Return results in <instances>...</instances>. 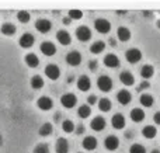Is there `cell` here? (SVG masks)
<instances>
[{
  "label": "cell",
  "instance_id": "cell-1",
  "mask_svg": "<svg viewBox=\"0 0 160 153\" xmlns=\"http://www.w3.org/2000/svg\"><path fill=\"white\" fill-rule=\"evenodd\" d=\"M94 27H96V30L98 31L100 34H107V32H110V30H111L110 21L105 18H97L96 21H94Z\"/></svg>",
  "mask_w": 160,
  "mask_h": 153
},
{
  "label": "cell",
  "instance_id": "cell-2",
  "mask_svg": "<svg viewBox=\"0 0 160 153\" xmlns=\"http://www.w3.org/2000/svg\"><path fill=\"white\" fill-rule=\"evenodd\" d=\"M97 86H98V89L101 90V91H111V89H112V80H111L108 76H101V77H98V80H97Z\"/></svg>",
  "mask_w": 160,
  "mask_h": 153
},
{
  "label": "cell",
  "instance_id": "cell-3",
  "mask_svg": "<svg viewBox=\"0 0 160 153\" xmlns=\"http://www.w3.org/2000/svg\"><path fill=\"white\" fill-rule=\"evenodd\" d=\"M76 103H78V98H76L75 94L68 93V94H63L61 97V104L65 108H73V107L76 106Z\"/></svg>",
  "mask_w": 160,
  "mask_h": 153
},
{
  "label": "cell",
  "instance_id": "cell-4",
  "mask_svg": "<svg viewBox=\"0 0 160 153\" xmlns=\"http://www.w3.org/2000/svg\"><path fill=\"white\" fill-rule=\"evenodd\" d=\"M76 37H78V39H79V41H82V42L88 41V39L91 38L90 28L86 27V25H82V27H79L78 30H76Z\"/></svg>",
  "mask_w": 160,
  "mask_h": 153
},
{
  "label": "cell",
  "instance_id": "cell-5",
  "mask_svg": "<svg viewBox=\"0 0 160 153\" xmlns=\"http://www.w3.org/2000/svg\"><path fill=\"white\" fill-rule=\"evenodd\" d=\"M125 56H127V61L129 63H136V62H139L142 59V52L139 49H136V48H132V49L127 51Z\"/></svg>",
  "mask_w": 160,
  "mask_h": 153
},
{
  "label": "cell",
  "instance_id": "cell-6",
  "mask_svg": "<svg viewBox=\"0 0 160 153\" xmlns=\"http://www.w3.org/2000/svg\"><path fill=\"white\" fill-rule=\"evenodd\" d=\"M45 75H47L51 80H58L59 75H61V70H59V67L56 66V65H48V66L45 67Z\"/></svg>",
  "mask_w": 160,
  "mask_h": 153
},
{
  "label": "cell",
  "instance_id": "cell-7",
  "mask_svg": "<svg viewBox=\"0 0 160 153\" xmlns=\"http://www.w3.org/2000/svg\"><path fill=\"white\" fill-rule=\"evenodd\" d=\"M66 62L70 65V66H78L82 62V55L78 52V51H72L66 55Z\"/></svg>",
  "mask_w": 160,
  "mask_h": 153
},
{
  "label": "cell",
  "instance_id": "cell-8",
  "mask_svg": "<svg viewBox=\"0 0 160 153\" xmlns=\"http://www.w3.org/2000/svg\"><path fill=\"white\" fill-rule=\"evenodd\" d=\"M41 52L44 53V55H47V56L55 55V53H56V47H55V44H52L51 41L42 42V45H41Z\"/></svg>",
  "mask_w": 160,
  "mask_h": 153
},
{
  "label": "cell",
  "instance_id": "cell-9",
  "mask_svg": "<svg viewBox=\"0 0 160 153\" xmlns=\"http://www.w3.org/2000/svg\"><path fill=\"white\" fill-rule=\"evenodd\" d=\"M34 41H35V38H34L32 34L27 32L24 34V35H21V38H20V47L21 48H31L34 45Z\"/></svg>",
  "mask_w": 160,
  "mask_h": 153
},
{
  "label": "cell",
  "instance_id": "cell-10",
  "mask_svg": "<svg viewBox=\"0 0 160 153\" xmlns=\"http://www.w3.org/2000/svg\"><path fill=\"white\" fill-rule=\"evenodd\" d=\"M51 27H52V24H51L49 20L41 18V20H38V21L35 22V28L39 31V32H42V34H47L48 31L51 30Z\"/></svg>",
  "mask_w": 160,
  "mask_h": 153
},
{
  "label": "cell",
  "instance_id": "cell-11",
  "mask_svg": "<svg viewBox=\"0 0 160 153\" xmlns=\"http://www.w3.org/2000/svg\"><path fill=\"white\" fill-rule=\"evenodd\" d=\"M104 146L107 151H115L119 146V141L117 136H107L104 139Z\"/></svg>",
  "mask_w": 160,
  "mask_h": 153
},
{
  "label": "cell",
  "instance_id": "cell-12",
  "mask_svg": "<svg viewBox=\"0 0 160 153\" xmlns=\"http://www.w3.org/2000/svg\"><path fill=\"white\" fill-rule=\"evenodd\" d=\"M37 106H38L41 110H44V111H48V110H51L53 107V101L51 100L49 97L44 96V97H41L38 101H37Z\"/></svg>",
  "mask_w": 160,
  "mask_h": 153
},
{
  "label": "cell",
  "instance_id": "cell-13",
  "mask_svg": "<svg viewBox=\"0 0 160 153\" xmlns=\"http://www.w3.org/2000/svg\"><path fill=\"white\" fill-rule=\"evenodd\" d=\"M119 80H121V83L125 84V86H132V84L135 83V77H133V75L131 72H127V70L119 75Z\"/></svg>",
  "mask_w": 160,
  "mask_h": 153
},
{
  "label": "cell",
  "instance_id": "cell-14",
  "mask_svg": "<svg viewBox=\"0 0 160 153\" xmlns=\"http://www.w3.org/2000/svg\"><path fill=\"white\" fill-rule=\"evenodd\" d=\"M90 87H91L90 79H88L87 76H84V75L80 76L79 80H78V89L82 90V91H87V90H90Z\"/></svg>",
  "mask_w": 160,
  "mask_h": 153
},
{
  "label": "cell",
  "instance_id": "cell-15",
  "mask_svg": "<svg viewBox=\"0 0 160 153\" xmlns=\"http://www.w3.org/2000/svg\"><path fill=\"white\" fill-rule=\"evenodd\" d=\"M82 146L86 151H94L97 148V139L93 136H86L82 142Z\"/></svg>",
  "mask_w": 160,
  "mask_h": 153
},
{
  "label": "cell",
  "instance_id": "cell-16",
  "mask_svg": "<svg viewBox=\"0 0 160 153\" xmlns=\"http://www.w3.org/2000/svg\"><path fill=\"white\" fill-rule=\"evenodd\" d=\"M117 98H118V101L122 104V106H127V104L131 103L132 96H131V93L128 91V90H121V91L117 94Z\"/></svg>",
  "mask_w": 160,
  "mask_h": 153
},
{
  "label": "cell",
  "instance_id": "cell-17",
  "mask_svg": "<svg viewBox=\"0 0 160 153\" xmlns=\"http://www.w3.org/2000/svg\"><path fill=\"white\" fill-rule=\"evenodd\" d=\"M111 122H112V126L115 129H122L125 126V117L122 114H115L111 120Z\"/></svg>",
  "mask_w": 160,
  "mask_h": 153
},
{
  "label": "cell",
  "instance_id": "cell-18",
  "mask_svg": "<svg viewBox=\"0 0 160 153\" xmlns=\"http://www.w3.org/2000/svg\"><path fill=\"white\" fill-rule=\"evenodd\" d=\"M104 65L108 67H117V66H119V59L114 53H108L104 58Z\"/></svg>",
  "mask_w": 160,
  "mask_h": 153
},
{
  "label": "cell",
  "instance_id": "cell-19",
  "mask_svg": "<svg viewBox=\"0 0 160 153\" xmlns=\"http://www.w3.org/2000/svg\"><path fill=\"white\" fill-rule=\"evenodd\" d=\"M56 39H58L62 45H69L70 44V39H72V38H70V35H69V32H68V31L59 30L58 34H56Z\"/></svg>",
  "mask_w": 160,
  "mask_h": 153
},
{
  "label": "cell",
  "instance_id": "cell-20",
  "mask_svg": "<svg viewBox=\"0 0 160 153\" xmlns=\"http://www.w3.org/2000/svg\"><path fill=\"white\" fill-rule=\"evenodd\" d=\"M69 152V145L65 138H59L56 141V153H68Z\"/></svg>",
  "mask_w": 160,
  "mask_h": 153
},
{
  "label": "cell",
  "instance_id": "cell-21",
  "mask_svg": "<svg viewBox=\"0 0 160 153\" xmlns=\"http://www.w3.org/2000/svg\"><path fill=\"white\" fill-rule=\"evenodd\" d=\"M131 120L133 122H141V121L145 120V111L141 108H133L131 111Z\"/></svg>",
  "mask_w": 160,
  "mask_h": 153
},
{
  "label": "cell",
  "instance_id": "cell-22",
  "mask_svg": "<svg viewBox=\"0 0 160 153\" xmlns=\"http://www.w3.org/2000/svg\"><path fill=\"white\" fill-rule=\"evenodd\" d=\"M105 128V120L102 117H96L91 121V129L94 131H102Z\"/></svg>",
  "mask_w": 160,
  "mask_h": 153
},
{
  "label": "cell",
  "instance_id": "cell-23",
  "mask_svg": "<svg viewBox=\"0 0 160 153\" xmlns=\"http://www.w3.org/2000/svg\"><path fill=\"white\" fill-rule=\"evenodd\" d=\"M142 134H143V136L146 138V139H153V138L156 136V134H158V129L152 125H146L142 129Z\"/></svg>",
  "mask_w": 160,
  "mask_h": 153
},
{
  "label": "cell",
  "instance_id": "cell-24",
  "mask_svg": "<svg viewBox=\"0 0 160 153\" xmlns=\"http://www.w3.org/2000/svg\"><path fill=\"white\" fill-rule=\"evenodd\" d=\"M117 35H118L119 41L125 42V41H128V39L131 38V31L128 30V28H125V27H119L118 31H117Z\"/></svg>",
  "mask_w": 160,
  "mask_h": 153
},
{
  "label": "cell",
  "instance_id": "cell-25",
  "mask_svg": "<svg viewBox=\"0 0 160 153\" xmlns=\"http://www.w3.org/2000/svg\"><path fill=\"white\" fill-rule=\"evenodd\" d=\"M25 63L30 67H37L39 63V59L35 53H28V55H25Z\"/></svg>",
  "mask_w": 160,
  "mask_h": 153
},
{
  "label": "cell",
  "instance_id": "cell-26",
  "mask_svg": "<svg viewBox=\"0 0 160 153\" xmlns=\"http://www.w3.org/2000/svg\"><path fill=\"white\" fill-rule=\"evenodd\" d=\"M141 75L143 79H150L155 75V69H153V66H150V65H145L141 69Z\"/></svg>",
  "mask_w": 160,
  "mask_h": 153
},
{
  "label": "cell",
  "instance_id": "cell-27",
  "mask_svg": "<svg viewBox=\"0 0 160 153\" xmlns=\"http://www.w3.org/2000/svg\"><path fill=\"white\" fill-rule=\"evenodd\" d=\"M42 86H44V79L39 75H35L31 79V87H32V89L39 90V89H42Z\"/></svg>",
  "mask_w": 160,
  "mask_h": 153
},
{
  "label": "cell",
  "instance_id": "cell-28",
  "mask_svg": "<svg viewBox=\"0 0 160 153\" xmlns=\"http://www.w3.org/2000/svg\"><path fill=\"white\" fill-rule=\"evenodd\" d=\"M2 32L7 37H11L16 34V27L13 24H10V22H6V24L2 25Z\"/></svg>",
  "mask_w": 160,
  "mask_h": 153
},
{
  "label": "cell",
  "instance_id": "cell-29",
  "mask_svg": "<svg viewBox=\"0 0 160 153\" xmlns=\"http://www.w3.org/2000/svg\"><path fill=\"white\" fill-rule=\"evenodd\" d=\"M52 131H53L52 125H51L49 122H45L44 125L39 128V135H41V136H49V135L52 134Z\"/></svg>",
  "mask_w": 160,
  "mask_h": 153
},
{
  "label": "cell",
  "instance_id": "cell-30",
  "mask_svg": "<svg viewBox=\"0 0 160 153\" xmlns=\"http://www.w3.org/2000/svg\"><path fill=\"white\" fill-rule=\"evenodd\" d=\"M153 103H155V98L150 94H142L141 96V104L143 107H152Z\"/></svg>",
  "mask_w": 160,
  "mask_h": 153
},
{
  "label": "cell",
  "instance_id": "cell-31",
  "mask_svg": "<svg viewBox=\"0 0 160 153\" xmlns=\"http://www.w3.org/2000/svg\"><path fill=\"white\" fill-rule=\"evenodd\" d=\"M111 107H112V104H111V101L108 100V98H101V100L98 101V108L101 110V111H104V112L110 111Z\"/></svg>",
  "mask_w": 160,
  "mask_h": 153
},
{
  "label": "cell",
  "instance_id": "cell-32",
  "mask_svg": "<svg viewBox=\"0 0 160 153\" xmlns=\"http://www.w3.org/2000/svg\"><path fill=\"white\" fill-rule=\"evenodd\" d=\"M104 48H105V44L102 41H97V42H94L93 45H91V48H90V51L93 53H100V52H102L104 51Z\"/></svg>",
  "mask_w": 160,
  "mask_h": 153
},
{
  "label": "cell",
  "instance_id": "cell-33",
  "mask_svg": "<svg viewBox=\"0 0 160 153\" xmlns=\"http://www.w3.org/2000/svg\"><path fill=\"white\" fill-rule=\"evenodd\" d=\"M78 114H79L80 118H87V117H90L91 110H90V107H88V106H82V107L79 108Z\"/></svg>",
  "mask_w": 160,
  "mask_h": 153
},
{
  "label": "cell",
  "instance_id": "cell-34",
  "mask_svg": "<svg viewBox=\"0 0 160 153\" xmlns=\"http://www.w3.org/2000/svg\"><path fill=\"white\" fill-rule=\"evenodd\" d=\"M17 18H18L20 22H22V24H27L28 21H30V13L28 11H18V14H17Z\"/></svg>",
  "mask_w": 160,
  "mask_h": 153
},
{
  "label": "cell",
  "instance_id": "cell-35",
  "mask_svg": "<svg viewBox=\"0 0 160 153\" xmlns=\"http://www.w3.org/2000/svg\"><path fill=\"white\" fill-rule=\"evenodd\" d=\"M62 129H63L65 132H68V134H69V132H73V129H75V124H73L70 120H66V121L62 122Z\"/></svg>",
  "mask_w": 160,
  "mask_h": 153
},
{
  "label": "cell",
  "instance_id": "cell-36",
  "mask_svg": "<svg viewBox=\"0 0 160 153\" xmlns=\"http://www.w3.org/2000/svg\"><path fill=\"white\" fill-rule=\"evenodd\" d=\"M129 153H146V149H145V146L139 145V143H135V145L131 146Z\"/></svg>",
  "mask_w": 160,
  "mask_h": 153
},
{
  "label": "cell",
  "instance_id": "cell-37",
  "mask_svg": "<svg viewBox=\"0 0 160 153\" xmlns=\"http://www.w3.org/2000/svg\"><path fill=\"white\" fill-rule=\"evenodd\" d=\"M34 153H49V148L45 143H39L35 149H34Z\"/></svg>",
  "mask_w": 160,
  "mask_h": 153
},
{
  "label": "cell",
  "instance_id": "cell-38",
  "mask_svg": "<svg viewBox=\"0 0 160 153\" xmlns=\"http://www.w3.org/2000/svg\"><path fill=\"white\" fill-rule=\"evenodd\" d=\"M83 17V13L80 10H70L69 11V18L70 20H80Z\"/></svg>",
  "mask_w": 160,
  "mask_h": 153
},
{
  "label": "cell",
  "instance_id": "cell-39",
  "mask_svg": "<svg viewBox=\"0 0 160 153\" xmlns=\"http://www.w3.org/2000/svg\"><path fill=\"white\" fill-rule=\"evenodd\" d=\"M88 66H90V70H97V66H98V63H97V61H90V63H88Z\"/></svg>",
  "mask_w": 160,
  "mask_h": 153
},
{
  "label": "cell",
  "instance_id": "cell-40",
  "mask_svg": "<svg viewBox=\"0 0 160 153\" xmlns=\"http://www.w3.org/2000/svg\"><path fill=\"white\" fill-rule=\"evenodd\" d=\"M148 87H149V83H148V81H143V83H141V84H139V87H138V91H141V90H146Z\"/></svg>",
  "mask_w": 160,
  "mask_h": 153
},
{
  "label": "cell",
  "instance_id": "cell-41",
  "mask_svg": "<svg viewBox=\"0 0 160 153\" xmlns=\"http://www.w3.org/2000/svg\"><path fill=\"white\" fill-rule=\"evenodd\" d=\"M84 131H86L84 125H79L78 128H76V134H78V135H82V134H84Z\"/></svg>",
  "mask_w": 160,
  "mask_h": 153
},
{
  "label": "cell",
  "instance_id": "cell-42",
  "mask_svg": "<svg viewBox=\"0 0 160 153\" xmlns=\"http://www.w3.org/2000/svg\"><path fill=\"white\" fill-rule=\"evenodd\" d=\"M153 121H155V122L158 124V125H160V111L155 114V117H153Z\"/></svg>",
  "mask_w": 160,
  "mask_h": 153
},
{
  "label": "cell",
  "instance_id": "cell-43",
  "mask_svg": "<svg viewBox=\"0 0 160 153\" xmlns=\"http://www.w3.org/2000/svg\"><path fill=\"white\" fill-rule=\"evenodd\" d=\"M96 101H97L96 96H90V97H88V104H96Z\"/></svg>",
  "mask_w": 160,
  "mask_h": 153
},
{
  "label": "cell",
  "instance_id": "cell-44",
  "mask_svg": "<svg viewBox=\"0 0 160 153\" xmlns=\"http://www.w3.org/2000/svg\"><path fill=\"white\" fill-rule=\"evenodd\" d=\"M63 22H65V24H70V18H69V17H65V18H63Z\"/></svg>",
  "mask_w": 160,
  "mask_h": 153
},
{
  "label": "cell",
  "instance_id": "cell-45",
  "mask_svg": "<svg viewBox=\"0 0 160 153\" xmlns=\"http://www.w3.org/2000/svg\"><path fill=\"white\" fill-rule=\"evenodd\" d=\"M110 45H111V47H115V45H117V44H115V39L111 38V39H110Z\"/></svg>",
  "mask_w": 160,
  "mask_h": 153
},
{
  "label": "cell",
  "instance_id": "cell-46",
  "mask_svg": "<svg viewBox=\"0 0 160 153\" xmlns=\"http://www.w3.org/2000/svg\"><path fill=\"white\" fill-rule=\"evenodd\" d=\"M125 136H127V138H132L133 135H132V132H131V131H128L127 134H125Z\"/></svg>",
  "mask_w": 160,
  "mask_h": 153
},
{
  "label": "cell",
  "instance_id": "cell-47",
  "mask_svg": "<svg viewBox=\"0 0 160 153\" xmlns=\"http://www.w3.org/2000/svg\"><path fill=\"white\" fill-rule=\"evenodd\" d=\"M152 153H160V151H158V149H155V151H152Z\"/></svg>",
  "mask_w": 160,
  "mask_h": 153
},
{
  "label": "cell",
  "instance_id": "cell-48",
  "mask_svg": "<svg viewBox=\"0 0 160 153\" xmlns=\"http://www.w3.org/2000/svg\"><path fill=\"white\" fill-rule=\"evenodd\" d=\"M158 27L160 28V20H159V21H158Z\"/></svg>",
  "mask_w": 160,
  "mask_h": 153
},
{
  "label": "cell",
  "instance_id": "cell-49",
  "mask_svg": "<svg viewBox=\"0 0 160 153\" xmlns=\"http://www.w3.org/2000/svg\"><path fill=\"white\" fill-rule=\"evenodd\" d=\"M0 145H2V136H0Z\"/></svg>",
  "mask_w": 160,
  "mask_h": 153
}]
</instances>
